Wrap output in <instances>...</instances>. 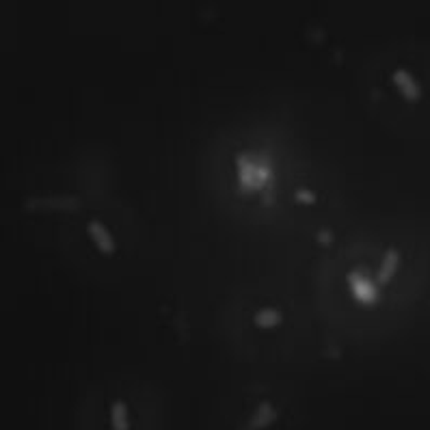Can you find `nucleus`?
<instances>
[{"instance_id":"8","label":"nucleus","mask_w":430,"mask_h":430,"mask_svg":"<svg viewBox=\"0 0 430 430\" xmlns=\"http://www.w3.org/2000/svg\"><path fill=\"white\" fill-rule=\"evenodd\" d=\"M253 322L259 329H273V327H279L284 322V313L277 307H262V309L255 311Z\"/></svg>"},{"instance_id":"6","label":"nucleus","mask_w":430,"mask_h":430,"mask_svg":"<svg viewBox=\"0 0 430 430\" xmlns=\"http://www.w3.org/2000/svg\"><path fill=\"white\" fill-rule=\"evenodd\" d=\"M279 419V411L271 400H259L247 421V430H266Z\"/></svg>"},{"instance_id":"5","label":"nucleus","mask_w":430,"mask_h":430,"mask_svg":"<svg viewBox=\"0 0 430 430\" xmlns=\"http://www.w3.org/2000/svg\"><path fill=\"white\" fill-rule=\"evenodd\" d=\"M392 82H394V87L398 89V93H400L407 102L417 104V102L421 100V85L417 82V78H415L409 70H404V68L394 70Z\"/></svg>"},{"instance_id":"1","label":"nucleus","mask_w":430,"mask_h":430,"mask_svg":"<svg viewBox=\"0 0 430 430\" xmlns=\"http://www.w3.org/2000/svg\"><path fill=\"white\" fill-rule=\"evenodd\" d=\"M236 165H238V182L244 193H257L271 184V163H268L266 156L240 151L236 158Z\"/></svg>"},{"instance_id":"10","label":"nucleus","mask_w":430,"mask_h":430,"mask_svg":"<svg viewBox=\"0 0 430 430\" xmlns=\"http://www.w3.org/2000/svg\"><path fill=\"white\" fill-rule=\"evenodd\" d=\"M294 199H296L299 203H303V205H313V203L318 201V197H316L311 190H307V188H296V190H294Z\"/></svg>"},{"instance_id":"9","label":"nucleus","mask_w":430,"mask_h":430,"mask_svg":"<svg viewBox=\"0 0 430 430\" xmlns=\"http://www.w3.org/2000/svg\"><path fill=\"white\" fill-rule=\"evenodd\" d=\"M111 430H130V411L126 400L117 398L111 404Z\"/></svg>"},{"instance_id":"4","label":"nucleus","mask_w":430,"mask_h":430,"mask_svg":"<svg viewBox=\"0 0 430 430\" xmlns=\"http://www.w3.org/2000/svg\"><path fill=\"white\" fill-rule=\"evenodd\" d=\"M348 286H350V292H353L355 301H359L363 305H374L376 301H379V286H374L372 281H367L365 275L359 273V271L348 273Z\"/></svg>"},{"instance_id":"3","label":"nucleus","mask_w":430,"mask_h":430,"mask_svg":"<svg viewBox=\"0 0 430 430\" xmlns=\"http://www.w3.org/2000/svg\"><path fill=\"white\" fill-rule=\"evenodd\" d=\"M87 236L93 242V247L102 253V255H115L117 251V242L111 234V230L106 227L100 219H89L87 221Z\"/></svg>"},{"instance_id":"7","label":"nucleus","mask_w":430,"mask_h":430,"mask_svg":"<svg viewBox=\"0 0 430 430\" xmlns=\"http://www.w3.org/2000/svg\"><path fill=\"white\" fill-rule=\"evenodd\" d=\"M400 268V251L398 249H387V253L383 255L379 268H376V284L379 286H387Z\"/></svg>"},{"instance_id":"2","label":"nucleus","mask_w":430,"mask_h":430,"mask_svg":"<svg viewBox=\"0 0 430 430\" xmlns=\"http://www.w3.org/2000/svg\"><path fill=\"white\" fill-rule=\"evenodd\" d=\"M31 212H76L82 208V199L76 195H50V197H33L24 203Z\"/></svg>"}]
</instances>
